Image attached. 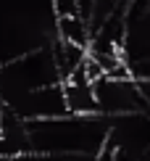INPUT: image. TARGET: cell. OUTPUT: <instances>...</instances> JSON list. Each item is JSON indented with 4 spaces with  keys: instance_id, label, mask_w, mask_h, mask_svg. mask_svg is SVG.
I'll use <instances>...</instances> for the list:
<instances>
[{
    "instance_id": "7a4b0ae2",
    "label": "cell",
    "mask_w": 150,
    "mask_h": 161,
    "mask_svg": "<svg viewBox=\"0 0 150 161\" xmlns=\"http://www.w3.org/2000/svg\"><path fill=\"white\" fill-rule=\"evenodd\" d=\"M92 92H95V103H98L100 116L113 119V116H124V114L145 111L140 85L126 74V69L98 77L92 82Z\"/></svg>"
},
{
    "instance_id": "277c9868",
    "label": "cell",
    "mask_w": 150,
    "mask_h": 161,
    "mask_svg": "<svg viewBox=\"0 0 150 161\" xmlns=\"http://www.w3.org/2000/svg\"><path fill=\"white\" fill-rule=\"evenodd\" d=\"M0 114H3V103H0Z\"/></svg>"
},
{
    "instance_id": "6da1fadb",
    "label": "cell",
    "mask_w": 150,
    "mask_h": 161,
    "mask_svg": "<svg viewBox=\"0 0 150 161\" xmlns=\"http://www.w3.org/2000/svg\"><path fill=\"white\" fill-rule=\"evenodd\" d=\"M29 153L42 156H90L95 158L108 143V116H66L26 122Z\"/></svg>"
},
{
    "instance_id": "3957f363",
    "label": "cell",
    "mask_w": 150,
    "mask_h": 161,
    "mask_svg": "<svg viewBox=\"0 0 150 161\" xmlns=\"http://www.w3.org/2000/svg\"><path fill=\"white\" fill-rule=\"evenodd\" d=\"M108 148L137 161L150 148V116L145 111L108 119Z\"/></svg>"
}]
</instances>
